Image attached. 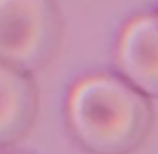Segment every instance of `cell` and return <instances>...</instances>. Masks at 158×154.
<instances>
[{
  "instance_id": "obj_1",
  "label": "cell",
  "mask_w": 158,
  "mask_h": 154,
  "mask_svg": "<svg viewBox=\"0 0 158 154\" xmlns=\"http://www.w3.org/2000/svg\"><path fill=\"white\" fill-rule=\"evenodd\" d=\"M67 114L77 140L91 154L134 152L152 124L146 95L112 75H93L75 83Z\"/></svg>"
},
{
  "instance_id": "obj_2",
  "label": "cell",
  "mask_w": 158,
  "mask_h": 154,
  "mask_svg": "<svg viewBox=\"0 0 158 154\" xmlns=\"http://www.w3.org/2000/svg\"><path fill=\"white\" fill-rule=\"evenodd\" d=\"M55 16L47 0H0V63L27 69L47 55Z\"/></svg>"
},
{
  "instance_id": "obj_3",
  "label": "cell",
  "mask_w": 158,
  "mask_h": 154,
  "mask_svg": "<svg viewBox=\"0 0 158 154\" xmlns=\"http://www.w3.org/2000/svg\"><path fill=\"white\" fill-rule=\"evenodd\" d=\"M118 67L130 85L158 98V16L130 20L118 41Z\"/></svg>"
},
{
  "instance_id": "obj_4",
  "label": "cell",
  "mask_w": 158,
  "mask_h": 154,
  "mask_svg": "<svg viewBox=\"0 0 158 154\" xmlns=\"http://www.w3.org/2000/svg\"><path fill=\"white\" fill-rule=\"evenodd\" d=\"M35 114V89L14 67L0 63V144L19 138Z\"/></svg>"
}]
</instances>
